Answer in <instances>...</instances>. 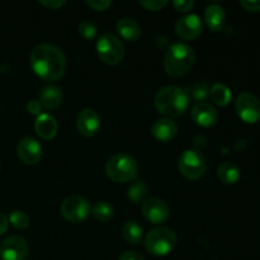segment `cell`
Returning a JSON list of instances; mask_svg holds the SVG:
<instances>
[{"instance_id":"f1b7e54d","label":"cell","mask_w":260,"mask_h":260,"mask_svg":"<svg viewBox=\"0 0 260 260\" xmlns=\"http://www.w3.org/2000/svg\"><path fill=\"white\" fill-rule=\"evenodd\" d=\"M167 4L168 2H165V0H141L140 2V5L146 10H150V12H159L162 8L167 7Z\"/></svg>"},{"instance_id":"7a4b0ae2","label":"cell","mask_w":260,"mask_h":260,"mask_svg":"<svg viewBox=\"0 0 260 260\" xmlns=\"http://www.w3.org/2000/svg\"><path fill=\"white\" fill-rule=\"evenodd\" d=\"M190 96L183 88L175 85L164 86L155 95V108L165 118L182 116L189 108Z\"/></svg>"},{"instance_id":"8fae6325","label":"cell","mask_w":260,"mask_h":260,"mask_svg":"<svg viewBox=\"0 0 260 260\" xmlns=\"http://www.w3.org/2000/svg\"><path fill=\"white\" fill-rule=\"evenodd\" d=\"M141 211L144 217L154 225L164 223L170 216V210L167 203L156 197L146 198L142 202Z\"/></svg>"},{"instance_id":"9a60e30c","label":"cell","mask_w":260,"mask_h":260,"mask_svg":"<svg viewBox=\"0 0 260 260\" xmlns=\"http://www.w3.org/2000/svg\"><path fill=\"white\" fill-rule=\"evenodd\" d=\"M192 119L196 122V124L201 127H212L215 126L216 122L218 121V113L212 104L207 102H201L197 103L192 108Z\"/></svg>"},{"instance_id":"603a6c76","label":"cell","mask_w":260,"mask_h":260,"mask_svg":"<svg viewBox=\"0 0 260 260\" xmlns=\"http://www.w3.org/2000/svg\"><path fill=\"white\" fill-rule=\"evenodd\" d=\"M122 235L128 244L137 245V244L141 243L144 231L136 221H127L122 228Z\"/></svg>"},{"instance_id":"7c38bea8","label":"cell","mask_w":260,"mask_h":260,"mask_svg":"<svg viewBox=\"0 0 260 260\" xmlns=\"http://www.w3.org/2000/svg\"><path fill=\"white\" fill-rule=\"evenodd\" d=\"M17 154L20 161L27 165H35L42 159V146L37 140L24 137L18 142Z\"/></svg>"},{"instance_id":"484cf974","label":"cell","mask_w":260,"mask_h":260,"mask_svg":"<svg viewBox=\"0 0 260 260\" xmlns=\"http://www.w3.org/2000/svg\"><path fill=\"white\" fill-rule=\"evenodd\" d=\"M211 86L208 85V83L206 81H198L190 89V94H192V98L194 101H197L198 103L201 102H205L207 99V96L210 95Z\"/></svg>"},{"instance_id":"5b68a950","label":"cell","mask_w":260,"mask_h":260,"mask_svg":"<svg viewBox=\"0 0 260 260\" xmlns=\"http://www.w3.org/2000/svg\"><path fill=\"white\" fill-rule=\"evenodd\" d=\"M178 243L177 234L169 228L154 229L145 238V249L155 256H165L172 253Z\"/></svg>"},{"instance_id":"6da1fadb","label":"cell","mask_w":260,"mask_h":260,"mask_svg":"<svg viewBox=\"0 0 260 260\" xmlns=\"http://www.w3.org/2000/svg\"><path fill=\"white\" fill-rule=\"evenodd\" d=\"M29 62L36 75L47 81L58 80L66 70V57L61 48L48 43L33 48L29 55Z\"/></svg>"},{"instance_id":"e575fe53","label":"cell","mask_w":260,"mask_h":260,"mask_svg":"<svg viewBox=\"0 0 260 260\" xmlns=\"http://www.w3.org/2000/svg\"><path fill=\"white\" fill-rule=\"evenodd\" d=\"M118 260H145V258L136 251H126L119 256Z\"/></svg>"},{"instance_id":"277c9868","label":"cell","mask_w":260,"mask_h":260,"mask_svg":"<svg viewBox=\"0 0 260 260\" xmlns=\"http://www.w3.org/2000/svg\"><path fill=\"white\" fill-rule=\"evenodd\" d=\"M106 174L114 183L132 182L139 175V164L134 156L121 152L108 160Z\"/></svg>"},{"instance_id":"4dcf8cb0","label":"cell","mask_w":260,"mask_h":260,"mask_svg":"<svg viewBox=\"0 0 260 260\" xmlns=\"http://www.w3.org/2000/svg\"><path fill=\"white\" fill-rule=\"evenodd\" d=\"M194 2L193 0H177V2L173 3V7L178 10V12L187 13L194 8Z\"/></svg>"},{"instance_id":"5bb4252c","label":"cell","mask_w":260,"mask_h":260,"mask_svg":"<svg viewBox=\"0 0 260 260\" xmlns=\"http://www.w3.org/2000/svg\"><path fill=\"white\" fill-rule=\"evenodd\" d=\"M101 127V117L94 109L85 108L79 112L76 117V128L84 137H91L98 132Z\"/></svg>"},{"instance_id":"9c48e42d","label":"cell","mask_w":260,"mask_h":260,"mask_svg":"<svg viewBox=\"0 0 260 260\" xmlns=\"http://www.w3.org/2000/svg\"><path fill=\"white\" fill-rule=\"evenodd\" d=\"M238 116L246 123H256L260 119V101L254 94L244 91L239 94L235 102Z\"/></svg>"},{"instance_id":"d4e9b609","label":"cell","mask_w":260,"mask_h":260,"mask_svg":"<svg viewBox=\"0 0 260 260\" xmlns=\"http://www.w3.org/2000/svg\"><path fill=\"white\" fill-rule=\"evenodd\" d=\"M147 196V185L145 182L139 180V182L132 183L127 189V197L134 203H141L146 200Z\"/></svg>"},{"instance_id":"8992f818","label":"cell","mask_w":260,"mask_h":260,"mask_svg":"<svg viewBox=\"0 0 260 260\" xmlns=\"http://www.w3.org/2000/svg\"><path fill=\"white\" fill-rule=\"evenodd\" d=\"M96 53L102 62L108 66H116L124 57V46L117 36L104 33L96 41Z\"/></svg>"},{"instance_id":"e0dca14e","label":"cell","mask_w":260,"mask_h":260,"mask_svg":"<svg viewBox=\"0 0 260 260\" xmlns=\"http://www.w3.org/2000/svg\"><path fill=\"white\" fill-rule=\"evenodd\" d=\"M57 122L51 114L41 113L35 122V131L42 140H52L57 135Z\"/></svg>"},{"instance_id":"4316f807","label":"cell","mask_w":260,"mask_h":260,"mask_svg":"<svg viewBox=\"0 0 260 260\" xmlns=\"http://www.w3.org/2000/svg\"><path fill=\"white\" fill-rule=\"evenodd\" d=\"M8 220L18 230H24V229H27L29 226V217L23 211H13V212H10Z\"/></svg>"},{"instance_id":"836d02e7","label":"cell","mask_w":260,"mask_h":260,"mask_svg":"<svg viewBox=\"0 0 260 260\" xmlns=\"http://www.w3.org/2000/svg\"><path fill=\"white\" fill-rule=\"evenodd\" d=\"M41 108H42V106H41L40 102L37 101H30L29 103L27 104V111L29 112L30 114H35V116H40Z\"/></svg>"},{"instance_id":"44dd1931","label":"cell","mask_w":260,"mask_h":260,"mask_svg":"<svg viewBox=\"0 0 260 260\" xmlns=\"http://www.w3.org/2000/svg\"><path fill=\"white\" fill-rule=\"evenodd\" d=\"M217 178L223 184L233 185L238 183L239 179H240V170H239V168L234 162L225 161L218 165Z\"/></svg>"},{"instance_id":"ba28073f","label":"cell","mask_w":260,"mask_h":260,"mask_svg":"<svg viewBox=\"0 0 260 260\" xmlns=\"http://www.w3.org/2000/svg\"><path fill=\"white\" fill-rule=\"evenodd\" d=\"M60 212L66 221L71 223H80L85 221L91 213L88 201L80 196H69L62 201Z\"/></svg>"},{"instance_id":"52a82bcc","label":"cell","mask_w":260,"mask_h":260,"mask_svg":"<svg viewBox=\"0 0 260 260\" xmlns=\"http://www.w3.org/2000/svg\"><path fill=\"white\" fill-rule=\"evenodd\" d=\"M180 174L189 180H197L205 175L207 160L200 150H185L178 161Z\"/></svg>"},{"instance_id":"d590c367","label":"cell","mask_w":260,"mask_h":260,"mask_svg":"<svg viewBox=\"0 0 260 260\" xmlns=\"http://www.w3.org/2000/svg\"><path fill=\"white\" fill-rule=\"evenodd\" d=\"M8 226H9V220L4 213L0 212V235H3L8 230Z\"/></svg>"},{"instance_id":"7402d4cb","label":"cell","mask_w":260,"mask_h":260,"mask_svg":"<svg viewBox=\"0 0 260 260\" xmlns=\"http://www.w3.org/2000/svg\"><path fill=\"white\" fill-rule=\"evenodd\" d=\"M210 95L212 98V101L215 102V104L220 107H226L230 104L231 99H233V93H231L230 88L226 86L225 84H213L211 86Z\"/></svg>"},{"instance_id":"ac0fdd59","label":"cell","mask_w":260,"mask_h":260,"mask_svg":"<svg viewBox=\"0 0 260 260\" xmlns=\"http://www.w3.org/2000/svg\"><path fill=\"white\" fill-rule=\"evenodd\" d=\"M117 32L119 33L123 40L128 41V42H135V41L139 40L141 37V27H140L139 23L135 19L128 17L121 18V19L117 22Z\"/></svg>"},{"instance_id":"30bf717a","label":"cell","mask_w":260,"mask_h":260,"mask_svg":"<svg viewBox=\"0 0 260 260\" xmlns=\"http://www.w3.org/2000/svg\"><path fill=\"white\" fill-rule=\"evenodd\" d=\"M28 251V243L22 236H8L0 243V258L3 260H24Z\"/></svg>"},{"instance_id":"2e32d148","label":"cell","mask_w":260,"mask_h":260,"mask_svg":"<svg viewBox=\"0 0 260 260\" xmlns=\"http://www.w3.org/2000/svg\"><path fill=\"white\" fill-rule=\"evenodd\" d=\"M151 132L157 141L169 142L177 136L178 126L172 118H161L152 124Z\"/></svg>"},{"instance_id":"f546056e","label":"cell","mask_w":260,"mask_h":260,"mask_svg":"<svg viewBox=\"0 0 260 260\" xmlns=\"http://www.w3.org/2000/svg\"><path fill=\"white\" fill-rule=\"evenodd\" d=\"M85 4L95 12H104L112 5V2L108 0H86Z\"/></svg>"},{"instance_id":"3957f363","label":"cell","mask_w":260,"mask_h":260,"mask_svg":"<svg viewBox=\"0 0 260 260\" xmlns=\"http://www.w3.org/2000/svg\"><path fill=\"white\" fill-rule=\"evenodd\" d=\"M196 61L194 50L183 42L173 43L165 55L164 69L172 78H180L187 75Z\"/></svg>"},{"instance_id":"d6a6232c","label":"cell","mask_w":260,"mask_h":260,"mask_svg":"<svg viewBox=\"0 0 260 260\" xmlns=\"http://www.w3.org/2000/svg\"><path fill=\"white\" fill-rule=\"evenodd\" d=\"M41 5H43L45 8H48V9L51 10H55V9H58V8L63 7V5L66 4L65 0H41L40 2Z\"/></svg>"},{"instance_id":"d6986e66","label":"cell","mask_w":260,"mask_h":260,"mask_svg":"<svg viewBox=\"0 0 260 260\" xmlns=\"http://www.w3.org/2000/svg\"><path fill=\"white\" fill-rule=\"evenodd\" d=\"M225 19L226 14L222 7L217 4H211L206 8L205 22L212 32H218V30L222 29L223 24H225Z\"/></svg>"},{"instance_id":"4fadbf2b","label":"cell","mask_w":260,"mask_h":260,"mask_svg":"<svg viewBox=\"0 0 260 260\" xmlns=\"http://www.w3.org/2000/svg\"><path fill=\"white\" fill-rule=\"evenodd\" d=\"M203 24L201 18L197 14H189L180 18L175 24V32L182 40L192 41L201 36Z\"/></svg>"},{"instance_id":"1f68e13d","label":"cell","mask_w":260,"mask_h":260,"mask_svg":"<svg viewBox=\"0 0 260 260\" xmlns=\"http://www.w3.org/2000/svg\"><path fill=\"white\" fill-rule=\"evenodd\" d=\"M240 5L248 12L259 13L260 12V0H241Z\"/></svg>"},{"instance_id":"cb8c5ba5","label":"cell","mask_w":260,"mask_h":260,"mask_svg":"<svg viewBox=\"0 0 260 260\" xmlns=\"http://www.w3.org/2000/svg\"><path fill=\"white\" fill-rule=\"evenodd\" d=\"M91 215L95 220L101 221V222H107V221L112 220L114 216V207L108 202H102L95 203L91 208Z\"/></svg>"},{"instance_id":"ffe728a7","label":"cell","mask_w":260,"mask_h":260,"mask_svg":"<svg viewBox=\"0 0 260 260\" xmlns=\"http://www.w3.org/2000/svg\"><path fill=\"white\" fill-rule=\"evenodd\" d=\"M62 102V93L57 86H46L40 94V103L46 109H57Z\"/></svg>"},{"instance_id":"83f0119b","label":"cell","mask_w":260,"mask_h":260,"mask_svg":"<svg viewBox=\"0 0 260 260\" xmlns=\"http://www.w3.org/2000/svg\"><path fill=\"white\" fill-rule=\"evenodd\" d=\"M79 33L85 40H93L96 36V25L91 20H83L79 24Z\"/></svg>"}]
</instances>
